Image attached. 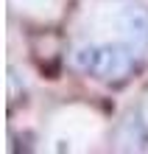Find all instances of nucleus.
<instances>
[{
    "label": "nucleus",
    "mask_w": 148,
    "mask_h": 154,
    "mask_svg": "<svg viewBox=\"0 0 148 154\" xmlns=\"http://www.w3.org/2000/svg\"><path fill=\"white\" fill-rule=\"evenodd\" d=\"M73 65L106 84H123L134 70V51L123 45H81Z\"/></svg>",
    "instance_id": "1"
},
{
    "label": "nucleus",
    "mask_w": 148,
    "mask_h": 154,
    "mask_svg": "<svg viewBox=\"0 0 148 154\" xmlns=\"http://www.w3.org/2000/svg\"><path fill=\"white\" fill-rule=\"evenodd\" d=\"M117 25L123 39L128 42V48L134 53H140L148 48V11L140 6H126L117 14Z\"/></svg>",
    "instance_id": "2"
}]
</instances>
